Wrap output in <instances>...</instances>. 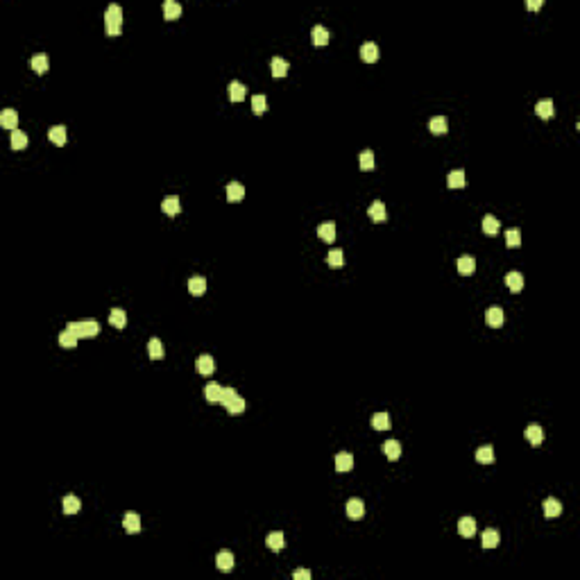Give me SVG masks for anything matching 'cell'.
I'll use <instances>...</instances> for the list:
<instances>
[{"mask_svg": "<svg viewBox=\"0 0 580 580\" xmlns=\"http://www.w3.org/2000/svg\"><path fill=\"white\" fill-rule=\"evenodd\" d=\"M30 66H32L34 70H37L39 75H43V73L48 70V66H50L48 54H46V52H37V54H32V59H30Z\"/></svg>", "mask_w": 580, "mask_h": 580, "instance_id": "cell-11", "label": "cell"}, {"mask_svg": "<svg viewBox=\"0 0 580 580\" xmlns=\"http://www.w3.org/2000/svg\"><path fill=\"white\" fill-rule=\"evenodd\" d=\"M265 544H268L270 551H281L284 548V532H270L268 537H265Z\"/></svg>", "mask_w": 580, "mask_h": 580, "instance_id": "cell-31", "label": "cell"}, {"mask_svg": "<svg viewBox=\"0 0 580 580\" xmlns=\"http://www.w3.org/2000/svg\"><path fill=\"white\" fill-rule=\"evenodd\" d=\"M109 322H111V327L123 329L125 324H127V315H125L123 308H113V311L109 313Z\"/></svg>", "mask_w": 580, "mask_h": 580, "instance_id": "cell-33", "label": "cell"}, {"mask_svg": "<svg viewBox=\"0 0 580 580\" xmlns=\"http://www.w3.org/2000/svg\"><path fill=\"white\" fill-rule=\"evenodd\" d=\"M429 129L433 134H444L446 129H449V120H446L444 116H433V118L429 120Z\"/></svg>", "mask_w": 580, "mask_h": 580, "instance_id": "cell-24", "label": "cell"}, {"mask_svg": "<svg viewBox=\"0 0 580 580\" xmlns=\"http://www.w3.org/2000/svg\"><path fill=\"white\" fill-rule=\"evenodd\" d=\"M542 5H544L542 0H528V2H526V7H528V9H539V7H542Z\"/></svg>", "mask_w": 580, "mask_h": 580, "instance_id": "cell-49", "label": "cell"}, {"mask_svg": "<svg viewBox=\"0 0 580 580\" xmlns=\"http://www.w3.org/2000/svg\"><path fill=\"white\" fill-rule=\"evenodd\" d=\"M227 410H229V413H234V415H241L242 410H245V399H242L241 394H236V397L227 403Z\"/></svg>", "mask_w": 580, "mask_h": 580, "instance_id": "cell-44", "label": "cell"}, {"mask_svg": "<svg viewBox=\"0 0 580 580\" xmlns=\"http://www.w3.org/2000/svg\"><path fill=\"white\" fill-rule=\"evenodd\" d=\"M505 286H508L510 292H521V288H524V277H521V272L512 270V272L505 274Z\"/></svg>", "mask_w": 580, "mask_h": 580, "instance_id": "cell-8", "label": "cell"}, {"mask_svg": "<svg viewBox=\"0 0 580 580\" xmlns=\"http://www.w3.org/2000/svg\"><path fill=\"white\" fill-rule=\"evenodd\" d=\"M215 567L220 571H231L234 569V555H231V551H220V553L215 555Z\"/></svg>", "mask_w": 580, "mask_h": 580, "instance_id": "cell-13", "label": "cell"}, {"mask_svg": "<svg viewBox=\"0 0 580 580\" xmlns=\"http://www.w3.org/2000/svg\"><path fill=\"white\" fill-rule=\"evenodd\" d=\"M66 327L75 333L77 338H93L100 331V324L96 320H82V322H68Z\"/></svg>", "mask_w": 580, "mask_h": 580, "instance_id": "cell-2", "label": "cell"}, {"mask_svg": "<svg viewBox=\"0 0 580 580\" xmlns=\"http://www.w3.org/2000/svg\"><path fill=\"white\" fill-rule=\"evenodd\" d=\"M562 515V503H560L558 499H546L544 501V517H548V519H553V517H560Z\"/></svg>", "mask_w": 580, "mask_h": 580, "instance_id": "cell-16", "label": "cell"}, {"mask_svg": "<svg viewBox=\"0 0 580 580\" xmlns=\"http://www.w3.org/2000/svg\"><path fill=\"white\" fill-rule=\"evenodd\" d=\"M147 351H150V358L152 360L163 358V354H166V349H163V344H161V340H159V338H152L150 340V344H147Z\"/></svg>", "mask_w": 580, "mask_h": 580, "instance_id": "cell-36", "label": "cell"}, {"mask_svg": "<svg viewBox=\"0 0 580 580\" xmlns=\"http://www.w3.org/2000/svg\"><path fill=\"white\" fill-rule=\"evenodd\" d=\"M288 61L284 59V57H274L272 61H270V70H272V75L274 77H284L286 73H288Z\"/></svg>", "mask_w": 580, "mask_h": 580, "instance_id": "cell-23", "label": "cell"}, {"mask_svg": "<svg viewBox=\"0 0 580 580\" xmlns=\"http://www.w3.org/2000/svg\"><path fill=\"white\" fill-rule=\"evenodd\" d=\"M0 125L14 132V129H16V125H18V113L14 111V109H5V111L0 113Z\"/></svg>", "mask_w": 580, "mask_h": 580, "instance_id": "cell-19", "label": "cell"}, {"mask_svg": "<svg viewBox=\"0 0 580 580\" xmlns=\"http://www.w3.org/2000/svg\"><path fill=\"white\" fill-rule=\"evenodd\" d=\"M383 453H386L390 460H397V458L401 456V444H399L397 440H386V444H383Z\"/></svg>", "mask_w": 580, "mask_h": 580, "instance_id": "cell-29", "label": "cell"}, {"mask_svg": "<svg viewBox=\"0 0 580 580\" xmlns=\"http://www.w3.org/2000/svg\"><path fill=\"white\" fill-rule=\"evenodd\" d=\"M195 370H197L199 374H204V376L213 374V370H215V365H213V358H211L209 354H202V356H197V360H195Z\"/></svg>", "mask_w": 580, "mask_h": 580, "instance_id": "cell-6", "label": "cell"}, {"mask_svg": "<svg viewBox=\"0 0 580 580\" xmlns=\"http://www.w3.org/2000/svg\"><path fill=\"white\" fill-rule=\"evenodd\" d=\"M365 515V503L360 499H349L347 501V517L349 519H363Z\"/></svg>", "mask_w": 580, "mask_h": 580, "instance_id": "cell-7", "label": "cell"}, {"mask_svg": "<svg viewBox=\"0 0 580 580\" xmlns=\"http://www.w3.org/2000/svg\"><path fill=\"white\" fill-rule=\"evenodd\" d=\"M123 526L127 532H139L141 531V517L136 515V512H127V515L123 517Z\"/></svg>", "mask_w": 580, "mask_h": 580, "instance_id": "cell-22", "label": "cell"}, {"mask_svg": "<svg viewBox=\"0 0 580 580\" xmlns=\"http://www.w3.org/2000/svg\"><path fill=\"white\" fill-rule=\"evenodd\" d=\"M80 508H82V503H80V499H77V496L68 494L64 499V512H66V515H77V512H80Z\"/></svg>", "mask_w": 580, "mask_h": 580, "instance_id": "cell-38", "label": "cell"}, {"mask_svg": "<svg viewBox=\"0 0 580 580\" xmlns=\"http://www.w3.org/2000/svg\"><path fill=\"white\" fill-rule=\"evenodd\" d=\"M242 197H245V186L238 182H231L229 186H227V199H229V202H241Z\"/></svg>", "mask_w": 580, "mask_h": 580, "instance_id": "cell-20", "label": "cell"}, {"mask_svg": "<svg viewBox=\"0 0 580 580\" xmlns=\"http://www.w3.org/2000/svg\"><path fill=\"white\" fill-rule=\"evenodd\" d=\"M499 229H501V225H499V220H496L494 215H485L483 218V231L485 234H487V236H494Z\"/></svg>", "mask_w": 580, "mask_h": 580, "instance_id": "cell-39", "label": "cell"}, {"mask_svg": "<svg viewBox=\"0 0 580 580\" xmlns=\"http://www.w3.org/2000/svg\"><path fill=\"white\" fill-rule=\"evenodd\" d=\"M48 139L52 141L54 145H64L66 143V127L64 125H54V127L48 129Z\"/></svg>", "mask_w": 580, "mask_h": 580, "instance_id": "cell-26", "label": "cell"}, {"mask_svg": "<svg viewBox=\"0 0 580 580\" xmlns=\"http://www.w3.org/2000/svg\"><path fill=\"white\" fill-rule=\"evenodd\" d=\"M367 213H370V218L374 222H386V204H383L381 199L372 202L370 209H367Z\"/></svg>", "mask_w": 580, "mask_h": 580, "instance_id": "cell-15", "label": "cell"}, {"mask_svg": "<svg viewBox=\"0 0 580 580\" xmlns=\"http://www.w3.org/2000/svg\"><path fill=\"white\" fill-rule=\"evenodd\" d=\"M476 460L483 462V465L494 462V449H492V446H481V449L476 451Z\"/></svg>", "mask_w": 580, "mask_h": 580, "instance_id": "cell-41", "label": "cell"}, {"mask_svg": "<svg viewBox=\"0 0 580 580\" xmlns=\"http://www.w3.org/2000/svg\"><path fill=\"white\" fill-rule=\"evenodd\" d=\"M317 236L327 242H333V238H336V225H333V222H322V225L317 227Z\"/></svg>", "mask_w": 580, "mask_h": 580, "instance_id": "cell-28", "label": "cell"}, {"mask_svg": "<svg viewBox=\"0 0 580 580\" xmlns=\"http://www.w3.org/2000/svg\"><path fill=\"white\" fill-rule=\"evenodd\" d=\"M236 387H222V394H220V403L222 406H227V403L231 401V399L236 397Z\"/></svg>", "mask_w": 580, "mask_h": 580, "instance_id": "cell-47", "label": "cell"}, {"mask_svg": "<svg viewBox=\"0 0 580 580\" xmlns=\"http://www.w3.org/2000/svg\"><path fill=\"white\" fill-rule=\"evenodd\" d=\"M252 109H254V113H256V116H261V113L268 109V97H265V96H254L252 97Z\"/></svg>", "mask_w": 580, "mask_h": 580, "instance_id": "cell-45", "label": "cell"}, {"mask_svg": "<svg viewBox=\"0 0 580 580\" xmlns=\"http://www.w3.org/2000/svg\"><path fill=\"white\" fill-rule=\"evenodd\" d=\"M505 242H508V247H519L521 245V231L519 229H508V234H505Z\"/></svg>", "mask_w": 580, "mask_h": 580, "instance_id": "cell-46", "label": "cell"}, {"mask_svg": "<svg viewBox=\"0 0 580 580\" xmlns=\"http://www.w3.org/2000/svg\"><path fill=\"white\" fill-rule=\"evenodd\" d=\"M163 16H166L168 21L179 18L182 16V5H179L177 0H166V2H163Z\"/></svg>", "mask_w": 580, "mask_h": 580, "instance_id": "cell-17", "label": "cell"}, {"mask_svg": "<svg viewBox=\"0 0 580 580\" xmlns=\"http://www.w3.org/2000/svg\"><path fill=\"white\" fill-rule=\"evenodd\" d=\"M104 30H107L109 37H116L123 30V7L116 5V2L104 9Z\"/></svg>", "mask_w": 580, "mask_h": 580, "instance_id": "cell-1", "label": "cell"}, {"mask_svg": "<svg viewBox=\"0 0 580 580\" xmlns=\"http://www.w3.org/2000/svg\"><path fill=\"white\" fill-rule=\"evenodd\" d=\"M327 263L331 265V268H340V265H344V254L342 249H331L327 256Z\"/></svg>", "mask_w": 580, "mask_h": 580, "instance_id": "cell-43", "label": "cell"}, {"mask_svg": "<svg viewBox=\"0 0 580 580\" xmlns=\"http://www.w3.org/2000/svg\"><path fill=\"white\" fill-rule=\"evenodd\" d=\"M535 111H537L539 118H551L553 116V100H539L537 104H535Z\"/></svg>", "mask_w": 580, "mask_h": 580, "instance_id": "cell-30", "label": "cell"}, {"mask_svg": "<svg viewBox=\"0 0 580 580\" xmlns=\"http://www.w3.org/2000/svg\"><path fill=\"white\" fill-rule=\"evenodd\" d=\"M526 437H528V442H531L532 446H539L544 442V431H542V426L539 424H531V426H526Z\"/></svg>", "mask_w": 580, "mask_h": 580, "instance_id": "cell-12", "label": "cell"}, {"mask_svg": "<svg viewBox=\"0 0 580 580\" xmlns=\"http://www.w3.org/2000/svg\"><path fill=\"white\" fill-rule=\"evenodd\" d=\"M77 340H80V338H77V336L70 331V329H66V331L59 333V344H61V347H66V349H73V347H77Z\"/></svg>", "mask_w": 580, "mask_h": 580, "instance_id": "cell-34", "label": "cell"}, {"mask_svg": "<svg viewBox=\"0 0 580 580\" xmlns=\"http://www.w3.org/2000/svg\"><path fill=\"white\" fill-rule=\"evenodd\" d=\"M485 322H487V327L499 329L501 324H503V308L501 306H489L487 311H485Z\"/></svg>", "mask_w": 580, "mask_h": 580, "instance_id": "cell-3", "label": "cell"}, {"mask_svg": "<svg viewBox=\"0 0 580 580\" xmlns=\"http://www.w3.org/2000/svg\"><path fill=\"white\" fill-rule=\"evenodd\" d=\"M161 209H163V213H168V215H177L179 211H182V199H179L177 195H168V197H163Z\"/></svg>", "mask_w": 580, "mask_h": 580, "instance_id": "cell-5", "label": "cell"}, {"mask_svg": "<svg viewBox=\"0 0 580 580\" xmlns=\"http://www.w3.org/2000/svg\"><path fill=\"white\" fill-rule=\"evenodd\" d=\"M220 394H222V386H220V383H215V381L206 383V387H204L206 401H209V403H220Z\"/></svg>", "mask_w": 580, "mask_h": 580, "instance_id": "cell-14", "label": "cell"}, {"mask_svg": "<svg viewBox=\"0 0 580 580\" xmlns=\"http://www.w3.org/2000/svg\"><path fill=\"white\" fill-rule=\"evenodd\" d=\"M311 37H313V43H315V46H327L329 39H331V34H329V30L324 25H315L313 27V32H311Z\"/></svg>", "mask_w": 580, "mask_h": 580, "instance_id": "cell-21", "label": "cell"}, {"mask_svg": "<svg viewBox=\"0 0 580 580\" xmlns=\"http://www.w3.org/2000/svg\"><path fill=\"white\" fill-rule=\"evenodd\" d=\"M360 57H363V61H376L379 59V46H376L374 41H365L363 46H360Z\"/></svg>", "mask_w": 580, "mask_h": 580, "instance_id": "cell-9", "label": "cell"}, {"mask_svg": "<svg viewBox=\"0 0 580 580\" xmlns=\"http://www.w3.org/2000/svg\"><path fill=\"white\" fill-rule=\"evenodd\" d=\"M188 290H191V295L199 297L206 292V279L204 277H193V279L188 281Z\"/></svg>", "mask_w": 580, "mask_h": 580, "instance_id": "cell-27", "label": "cell"}, {"mask_svg": "<svg viewBox=\"0 0 580 580\" xmlns=\"http://www.w3.org/2000/svg\"><path fill=\"white\" fill-rule=\"evenodd\" d=\"M458 272H460L462 277H469V274L476 272V261H474V256L465 254V256L458 258Z\"/></svg>", "mask_w": 580, "mask_h": 580, "instance_id": "cell-10", "label": "cell"}, {"mask_svg": "<svg viewBox=\"0 0 580 580\" xmlns=\"http://www.w3.org/2000/svg\"><path fill=\"white\" fill-rule=\"evenodd\" d=\"M358 161H360V170H372V168H374V152L363 150L358 156Z\"/></svg>", "mask_w": 580, "mask_h": 580, "instance_id": "cell-42", "label": "cell"}, {"mask_svg": "<svg viewBox=\"0 0 580 580\" xmlns=\"http://www.w3.org/2000/svg\"><path fill=\"white\" fill-rule=\"evenodd\" d=\"M292 578L295 580H311V571L308 569H297L295 574H292Z\"/></svg>", "mask_w": 580, "mask_h": 580, "instance_id": "cell-48", "label": "cell"}, {"mask_svg": "<svg viewBox=\"0 0 580 580\" xmlns=\"http://www.w3.org/2000/svg\"><path fill=\"white\" fill-rule=\"evenodd\" d=\"M499 531H494V528H487V531L483 532V548H496L499 546Z\"/></svg>", "mask_w": 580, "mask_h": 580, "instance_id": "cell-32", "label": "cell"}, {"mask_svg": "<svg viewBox=\"0 0 580 580\" xmlns=\"http://www.w3.org/2000/svg\"><path fill=\"white\" fill-rule=\"evenodd\" d=\"M446 186L449 188H462L465 186V172L462 170H451L446 177Z\"/></svg>", "mask_w": 580, "mask_h": 580, "instance_id": "cell-37", "label": "cell"}, {"mask_svg": "<svg viewBox=\"0 0 580 580\" xmlns=\"http://www.w3.org/2000/svg\"><path fill=\"white\" fill-rule=\"evenodd\" d=\"M25 145H27V134L21 132V129H14V132H11V147H14V150H23Z\"/></svg>", "mask_w": 580, "mask_h": 580, "instance_id": "cell-40", "label": "cell"}, {"mask_svg": "<svg viewBox=\"0 0 580 580\" xmlns=\"http://www.w3.org/2000/svg\"><path fill=\"white\" fill-rule=\"evenodd\" d=\"M351 467H354V456L347 451H340L338 456H336V472L347 474V472H351Z\"/></svg>", "mask_w": 580, "mask_h": 580, "instance_id": "cell-4", "label": "cell"}, {"mask_svg": "<svg viewBox=\"0 0 580 580\" xmlns=\"http://www.w3.org/2000/svg\"><path fill=\"white\" fill-rule=\"evenodd\" d=\"M372 426H374L376 431H387V429H390V415H387V413L372 415Z\"/></svg>", "mask_w": 580, "mask_h": 580, "instance_id": "cell-35", "label": "cell"}, {"mask_svg": "<svg viewBox=\"0 0 580 580\" xmlns=\"http://www.w3.org/2000/svg\"><path fill=\"white\" fill-rule=\"evenodd\" d=\"M458 532H460L462 537H474V532H476V521H474L472 517H462V519L458 521Z\"/></svg>", "mask_w": 580, "mask_h": 580, "instance_id": "cell-18", "label": "cell"}, {"mask_svg": "<svg viewBox=\"0 0 580 580\" xmlns=\"http://www.w3.org/2000/svg\"><path fill=\"white\" fill-rule=\"evenodd\" d=\"M247 96V89H245V84H241V82H229V97L234 100V102H241L242 97Z\"/></svg>", "mask_w": 580, "mask_h": 580, "instance_id": "cell-25", "label": "cell"}]
</instances>
